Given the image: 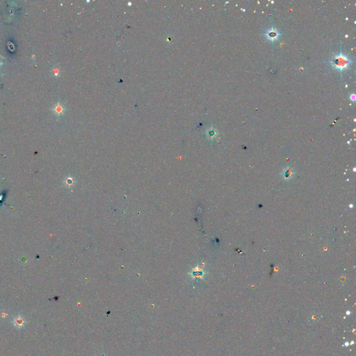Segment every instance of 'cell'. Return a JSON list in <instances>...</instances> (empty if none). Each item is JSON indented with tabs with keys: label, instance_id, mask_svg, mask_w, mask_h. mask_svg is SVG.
Instances as JSON below:
<instances>
[{
	"label": "cell",
	"instance_id": "6da1fadb",
	"mask_svg": "<svg viewBox=\"0 0 356 356\" xmlns=\"http://www.w3.org/2000/svg\"><path fill=\"white\" fill-rule=\"evenodd\" d=\"M352 62V60L349 56L343 54L342 53L335 54L330 61L332 68L341 71L347 69Z\"/></svg>",
	"mask_w": 356,
	"mask_h": 356
},
{
	"label": "cell",
	"instance_id": "7a4b0ae2",
	"mask_svg": "<svg viewBox=\"0 0 356 356\" xmlns=\"http://www.w3.org/2000/svg\"><path fill=\"white\" fill-rule=\"evenodd\" d=\"M265 36L267 38L268 40L274 41V40H277L278 38V37L280 36V34L277 32L276 29L273 27V28L268 29L267 33L265 34Z\"/></svg>",
	"mask_w": 356,
	"mask_h": 356
},
{
	"label": "cell",
	"instance_id": "3957f363",
	"mask_svg": "<svg viewBox=\"0 0 356 356\" xmlns=\"http://www.w3.org/2000/svg\"><path fill=\"white\" fill-rule=\"evenodd\" d=\"M26 321L24 319V318L23 316H22L21 315H19V316H16V317L14 318L13 321V323L16 328H22L25 324Z\"/></svg>",
	"mask_w": 356,
	"mask_h": 356
},
{
	"label": "cell",
	"instance_id": "277c9868",
	"mask_svg": "<svg viewBox=\"0 0 356 356\" xmlns=\"http://www.w3.org/2000/svg\"><path fill=\"white\" fill-rule=\"evenodd\" d=\"M54 111L55 114H57V115H61V114L64 112V107H63V105L58 103L54 107Z\"/></svg>",
	"mask_w": 356,
	"mask_h": 356
},
{
	"label": "cell",
	"instance_id": "5b68a950",
	"mask_svg": "<svg viewBox=\"0 0 356 356\" xmlns=\"http://www.w3.org/2000/svg\"><path fill=\"white\" fill-rule=\"evenodd\" d=\"M350 98H351V99L352 101H355V94H353V95H351V97H350Z\"/></svg>",
	"mask_w": 356,
	"mask_h": 356
}]
</instances>
